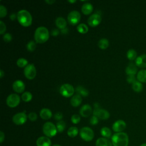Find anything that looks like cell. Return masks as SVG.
Returning <instances> with one entry per match:
<instances>
[{
    "label": "cell",
    "instance_id": "obj_31",
    "mask_svg": "<svg viewBox=\"0 0 146 146\" xmlns=\"http://www.w3.org/2000/svg\"><path fill=\"white\" fill-rule=\"evenodd\" d=\"M78 31L80 34H86L88 31V26L84 23H80L77 27Z\"/></svg>",
    "mask_w": 146,
    "mask_h": 146
},
{
    "label": "cell",
    "instance_id": "obj_16",
    "mask_svg": "<svg viewBox=\"0 0 146 146\" xmlns=\"http://www.w3.org/2000/svg\"><path fill=\"white\" fill-rule=\"evenodd\" d=\"M37 146H50L51 141L49 137L47 136L39 137L36 141Z\"/></svg>",
    "mask_w": 146,
    "mask_h": 146
},
{
    "label": "cell",
    "instance_id": "obj_6",
    "mask_svg": "<svg viewBox=\"0 0 146 146\" xmlns=\"http://www.w3.org/2000/svg\"><path fill=\"white\" fill-rule=\"evenodd\" d=\"M75 89L73 86L68 83L62 84L59 88L60 94L65 98H69L73 95Z\"/></svg>",
    "mask_w": 146,
    "mask_h": 146
},
{
    "label": "cell",
    "instance_id": "obj_48",
    "mask_svg": "<svg viewBox=\"0 0 146 146\" xmlns=\"http://www.w3.org/2000/svg\"><path fill=\"white\" fill-rule=\"evenodd\" d=\"M67 32H68V29H67V28H65V29H64L61 30V33H62V34H66L67 33Z\"/></svg>",
    "mask_w": 146,
    "mask_h": 146
},
{
    "label": "cell",
    "instance_id": "obj_50",
    "mask_svg": "<svg viewBox=\"0 0 146 146\" xmlns=\"http://www.w3.org/2000/svg\"><path fill=\"white\" fill-rule=\"evenodd\" d=\"M68 2H70V3H75V2H76V1L75 0H73V1H68Z\"/></svg>",
    "mask_w": 146,
    "mask_h": 146
},
{
    "label": "cell",
    "instance_id": "obj_37",
    "mask_svg": "<svg viewBox=\"0 0 146 146\" xmlns=\"http://www.w3.org/2000/svg\"><path fill=\"white\" fill-rule=\"evenodd\" d=\"M7 13V11L6 8L3 6L2 5H1L0 6V17L1 18H3L5 17Z\"/></svg>",
    "mask_w": 146,
    "mask_h": 146
},
{
    "label": "cell",
    "instance_id": "obj_22",
    "mask_svg": "<svg viewBox=\"0 0 146 146\" xmlns=\"http://www.w3.org/2000/svg\"><path fill=\"white\" fill-rule=\"evenodd\" d=\"M82 12L84 15H89L93 10V6L91 3H85L82 6Z\"/></svg>",
    "mask_w": 146,
    "mask_h": 146
},
{
    "label": "cell",
    "instance_id": "obj_34",
    "mask_svg": "<svg viewBox=\"0 0 146 146\" xmlns=\"http://www.w3.org/2000/svg\"><path fill=\"white\" fill-rule=\"evenodd\" d=\"M56 127L58 132H62L66 128V123L64 121L62 120L58 121L56 123Z\"/></svg>",
    "mask_w": 146,
    "mask_h": 146
},
{
    "label": "cell",
    "instance_id": "obj_29",
    "mask_svg": "<svg viewBox=\"0 0 146 146\" xmlns=\"http://www.w3.org/2000/svg\"><path fill=\"white\" fill-rule=\"evenodd\" d=\"M137 52L134 49H129L127 52V57L130 60H133L136 59Z\"/></svg>",
    "mask_w": 146,
    "mask_h": 146
},
{
    "label": "cell",
    "instance_id": "obj_5",
    "mask_svg": "<svg viewBox=\"0 0 146 146\" xmlns=\"http://www.w3.org/2000/svg\"><path fill=\"white\" fill-rule=\"evenodd\" d=\"M80 136L81 138L86 141H91L94 137L93 130L88 127H84L80 130Z\"/></svg>",
    "mask_w": 146,
    "mask_h": 146
},
{
    "label": "cell",
    "instance_id": "obj_14",
    "mask_svg": "<svg viewBox=\"0 0 146 146\" xmlns=\"http://www.w3.org/2000/svg\"><path fill=\"white\" fill-rule=\"evenodd\" d=\"M13 89L17 93H22L25 89V84L23 81L17 80L13 83Z\"/></svg>",
    "mask_w": 146,
    "mask_h": 146
},
{
    "label": "cell",
    "instance_id": "obj_41",
    "mask_svg": "<svg viewBox=\"0 0 146 146\" xmlns=\"http://www.w3.org/2000/svg\"><path fill=\"white\" fill-rule=\"evenodd\" d=\"M127 81L128 83H131V84H133L135 81H136V78L135 76L134 75H128L127 77Z\"/></svg>",
    "mask_w": 146,
    "mask_h": 146
},
{
    "label": "cell",
    "instance_id": "obj_1",
    "mask_svg": "<svg viewBox=\"0 0 146 146\" xmlns=\"http://www.w3.org/2000/svg\"><path fill=\"white\" fill-rule=\"evenodd\" d=\"M113 146H128L129 138L128 135L123 132L115 133L111 137Z\"/></svg>",
    "mask_w": 146,
    "mask_h": 146
},
{
    "label": "cell",
    "instance_id": "obj_35",
    "mask_svg": "<svg viewBox=\"0 0 146 146\" xmlns=\"http://www.w3.org/2000/svg\"><path fill=\"white\" fill-rule=\"evenodd\" d=\"M36 47V46L35 42H34V41H33V40L29 41V42L27 43V45H26V48H27V50H28L29 51H30V52L34 51L35 50Z\"/></svg>",
    "mask_w": 146,
    "mask_h": 146
},
{
    "label": "cell",
    "instance_id": "obj_19",
    "mask_svg": "<svg viewBox=\"0 0 146 146\" xmlns=\"http://www.w3.org/2000/svg\"><path fill=\"white\" fill-rule=\"evenodd\" d=\"M137 71V66L136 65L135 63H129L125 68V72L127 74V75H135L136 74Z\"/></svg>",
    "mask_w": 146,
    "mask_h": 146
},
{
    "label": "cell",
    "instance_id": "obj_28",
    "mask_svg": "<svg viewBox=\"0 0 146 146\" xmlns=\"http://www.w3.org/2000/svg\"><path fill=\"white\" fill-rule=\"evenodd\" d=\"M100 133L105 138H109L111 136V131L110 129L106 127L102 128L100 130Z\"/></svg>",
    "mask_w": 146,
    "mask_h": 146
},
{
    "label": "cell",
    "instance_id": "obj_39",
    "mask_svg": "<svg viewBox=\"0 0 146 146\" xmlns=\"http://www.w3.org/2000/svg\"><path fill=\"white\" fill-rule=\"evenodd\" d=\"M37 115L35 112H32L29 113L28 115V118L29 119V120L31 121H34L37 119Z\"/></svg>",
    "mask_w": 146,
    "mask_h": 146
},
{
    "label": "cell",
    "instance_id": "obj_26",
    "mask_svg": "<svg viewBox=\"0 0 146 146\" xmlns=\"http://www.w3.org/2000/svg\"><path fill=\"white\" fill-rule=\"evenodd\" d=\"M132 88L134 91L136 92H140L143 89V86L140 82L136 80L132 84Z\"/></svg>",
    "mask_w": 146,
    "mask_h": 146
},
{
    "label": "cell",
    "instance_id": "obj_3",
    "mask_svg": "<svg viewBox=\"0 0 146 146\" xmlns=\"http://www.w3.org/2000/svg\"><path fill=\"white\" fill-rule=\"evenodd\" d=\"M17 20L22 26L28 27L32 24L33 18L31 14L26 10H19L17 13Z\"/></svg>",
    "mask_w": 146,
    "mask_h": 146
},
{
    "label": "cell",
    "instance_id": "obj_46",
    "mask_svg": "<svg viewBox=\"0 0 146 146\" xmlns=\"http://www.w3.org/2000/svg\"><path fill=\"white\" fill-rule=\"evenodd\" d=\"M10 18L11 21H14L15 19V18H17V15H16L15 13H13L10 15Z\"/></svg>",
    "mask_w": 146,
    "mask_h": 146
},
{
    "label": "cell",
    "instance_id": "obj_17",
    "mask_svg": "<svg viewBox=\"0 0 146 146\" xmlns=\"http://www.w3.org/2000/svg\"><path fill=\"white\" fill-rule=\"evenodd\" d=\"M135 64L140 68L146 67V54H142L137 56L135 59Z\"/></svg>",
    "mask_w": 146,
    "mask_h": 146
},
{
    "label": "cell",
    "instance_id": "obj_27",
    "mask_svg": "<svg viewBox=\"0 0 146 146\" xmlns=\"http://www.w3.org/2000/svg\"><path fill=\"white\" fill-rule=\"evenodd\" d=\"M109 46V41L106 38H102L99 40L98 42V47L104 50L106 49Z\"/></svg>",
    "mask_w": 146,
    "mask_h": 146
},
{
    "label": "cell",
    "instance_id": "obj_20",
    "mask_svg": "<svg viewBox=\"0 0 146 146\" xmlns=\"http://www.w3.org/2000/svg\"><path fill=\"white\" fill-rule=\"evenodd\" d=\"M82 102V96L78 94H76L73 96L70 100V103L71 106L75 107H76L80 106Z\"/></svg>",
    "mask_w": 146,
    "mask_h": 146
},
{
    "label": "cell",
    "instance_id": "obj_38",
    "mask_svg": "<svg viewBox=\"0 0 146 146\" xmlns=\"http://www.w3.org/2000/svg\"><path fill=\"white\" fill-rule=\"evenodd\" d=\"M3 39L5 42H10L12 40V35L10 33H6L3 36Z\"/></svg>",
    "mask_w": 146,
    "mask_h": 146
},
{
    "label": "cell",
    "instance_id": "obj_23",
    "mask_svg": "<svg viewBox=\"0 0 146 146\" xmlns=\"http://www.w3.org/2000/svg\"><path fill=\"white\" fill-rule=\"evenodd\" d=\"M55 24L56 26L60 30L64 29L66 28L67 26V22L64 18L61 17H58L55 20Z\"/></svg>",
    "mask_w": 146,
    "mask_h": 146
},
{
    "label": "cell",
    "instance_id": "obj_40",
    "mask_svg": "<svg viewBox=\"0 0 146 146\" xmlns=\"http://www.w3.org/2000/svg\"><path fill=\"white\" fill-rule=\"evenodd\" d=\"M6 30V25L2 21H0V34L2 35L5 34Z\"/></svg>",
    "mask_w": 146,
    "mask_h": 146
},
{
    "label": "cell",
    "instance_id": "obj_32",
    "mask_svg": "<svg viewBox=\"0 0 146 146\" xmlns=\"http://www.w3.org/2000/svg\"><path fill=\"white\" fill-rule=\"evenodd\" d=\"M21 98L23 102H29L31 101V100L32 99L33 95L31 92H30L29 91H26L22 94V95L21 96Z\"/></svg>",
    "mask_w": 146,
    "mask_h": 146
},
{
    "label": "cell",
    "instance_id": "obj_51",
    "mask_svg": "<svg viewBox=\"0 0 146 146\" xmlns=\"http://www.w3.org/2000/svg\"><path fill=\"white\" fill-rule=\"evenodd\" d=\"M140 146H146V143H144L141 144Z\"/></svg>",
    "mask_w": 146,
    "mask_h": 146
},
{
    "label": "cell",
    "instance_id": "obj_13",
    "mask_svg": "<svg viewBox=\"0 0 146 146\" xmlns=\"http://www.w3.org/2000/svg\"><path fill=\"white\" fill-rule=\"evenodd\" d=\"M126 127V123L123 120H118L114 122L112 125V129L116 133L121 132L125 129Z\"/></svg>",
    "mask_w": 146,
    "mask_h": 146
},
{
    "label": "cell",
    "instance_id": "obj_30",
    "mask_svg": "<svg viewBox=\"0 0 146 146\" xmlns=\"http://www.w3.org/2000/svg\"><path fill=\"white\" fill-rule=\"evenodd\" d=\"M78 133V129L76 127H71L67 131V135L71 137H75Z\"/></svg>",
    "mask_w": 146,
    "mask_h": 146
},
{
    "label": "cell",
    "instance_id": "obj_12",
    "mask_svg": "<svg viewBox=\"0 0 146 146\" xmlns=\"http://www.w3.org/2000/svg\"><path fill=\"white\" fill-rule=\"evenodd\" d=\"M102 21L101 16L98 14H92L88 19L87 23L91 27H95L99 25Z\"/></svg>",
    "mask_w": 146,
    "mask_h": 146
},
{
    "label": "cell",
    "instance_id": "obj_36",
    "mask_svg": "<svg viewBox=\"0 0 146 146\" xmlns=\"http://www.w3.org/2000/svg\"><path fill=\"white\" fill-rule=\"evenodd\" d=\"M71 122L75 124L79 123L80 121V117L78 114H74L71 117Z\"/></svg>",
    "mask_w": 146,
    "mask_h": 146
},
{
    "label": "cell",
    "instance_id": "obj_10",
    "mask_svg": "<svg viewBox=\"0 0 146 146\" xmlns=\"http://www.w3.org/2000/svg\"><path fill=\"white\" fill-rule=\"evenodd\" d=\"M93 115L96 116L98 119L101 120H107L110 117V113L106 110L98 107H94Z\"/></svg>",
    "mask_w": 146,
    "mask_h": 146
},
{
    "label": "cell",
    "instance_id": "obj_42",
    "mask_svg": "<svg viewBox=\"0 0 146 146\" xmlns=\"http://www.w3.org/2000/svg\"><path fill=\"white\" fill-rule=\"evenodd\" d=\"M99 122V120H98V118L96 116H94L93 115L90 120V123L91 124V125H96Z\"/></svg>",
    "mask_w": 146,
    "mask_h": 146
},
{
    "label": "cell",
    "instance_id": "obj_21",
    "mask_svg": "<svg viewBox=\"0 0 146 146\" xmlns=\"http://www.w3.org/2000/svg\"><path fill=\"white\" fill-rule=\"evenodd\" d=\"M95 145L96 146H112V143L105 137L98 138L96 141Z\"/></svg>",
    "mask_w": 146,
    "mask_h": 146
},
{
    "label": "cell",
    "instance_id": "obj_43",
    "mask_svg": "<svg viewBox=\"0 0 146 146\" xmlns=\"http://www.w3.org/2000/svg\"><path fill=\"white\" fill-rule=\"evenodd\" d=\"M54 117L55 120H58V121H60L61 119L63 118V114H62V113H61L60 112H58L55 113Z\"/></svg>",
    "mask_w": 146,
    "mask_h": 146
},
{
    "label": "cell",
    "instance_id": "obj_52",
    "mask_svg": "<svg viewBox=\"0 0 146 146\" xmlns=\"http://www.w3.org/2000/svg\"><path fill=\"white\" fill-rule=\"evenodd\" d=\"M53 146H61V145L59 144H54Z\"/></svg>",
    "mask_w": 146,
    "mask_h": 146
},
{
    "label": "cell",
    "instance_id": "obj_24",
    "mask_svg": "<svg viewBox=\"0 0 146 146\" xmlns=\"http://www.w3.org/2000/svg\"><path fill=\"white\" fill-rule=\"evenodd\" d=\"M75 91L76 92V93L78 95L84 96V97L88 96V95L89 94L88 91L87 89H86L85 88H84L83 86H77L76 88H75Z\"/></svg>",
    "mask_w": 146,
    "mask_h": 146
},
{
    "label": "cell",
    "instance_id": "obj_9",
    "mask_svg": "<svg viewBox=\"0 0 146 146\" xmlns=\"http://www.w3.org/2000/svg\"><path fill=\"white\" fill-rule=\"evenodd\" d=\"M81 15L79 11L76 10L71 11L67 16V20L68 23L71 25H75L78 24L80 21Z\"/></svg>",
    "mask_w": 146,
    "mask_h": 146
},
{
    "label": "cell",
    "instance_id": "obj_33",
    "mask_svg": "<svg viewBox=\"0 0 146 146\" xmlns=\"http://www.w3.org/2000/svg\"><path fill=\"white\" fill-rule=\"evenodd\" d=\"M28 64V61L25 58H20L17 60V65L20 68L26 67Z\"/></svg>",
    "mask_w": 146,
    "mask_h": 146
},
{
    "label": "cell",
    "instance_id": "obj_15",
    "mask_svg": "<svg viewBox=\"0 0 146 146\" xmlns=\"http://www.w3.org/2000/svg\"><path fill=\"white\" fill-rule=\"evenodd\" d=\"M92 107L90 104H84L80 109L79 112L81 116L84 117H88L92 113Z\"/></svg>",
    "mask_w": 146,
    "mask_h": 146
},
{
    "label": "cell",
    "instance_id": "obj_18",
    "mask_svg": "<svg viewBox=\"0 0 146 146\" xmlns=\"http://www.w3.org/2000/svg\"><path fill=\"white\" fill-rule=\"evenodd\" d=\"M51 111L47 108H42L39 112L40 117L43 120H48L52 117Z\"/></svg>",
    "mask_w": 146,
    "mask_h": 146
},
{
    "label": "cell",
    "instance_id": "obj_49",
    "mask_svg": "<svg viewBox=\"0 0 146 146\" xmlns=\"http://www.w3.org/2000/svg\"><path fill=\"white\" fill-rule=\"evenodd\" d=\"M4 75H5V73H4L3 71L1 69V70H0V77H1V78H2L3 76H4Z\"/></svg>",
    "mask_w": 146,
    "mask_h": 146
},
{
    "label": "cell",
    "instance_id": "obj_47",
    "mask_svg": "<svg viewBox=\"0 0 146 146\" xmlns=\"http://www.w3.org/2000/svg\"><path fill=\"white\" fill-rule=\"evenodd\" d=\"M47 3H48V5H52V3H54L55 2V1H54V0H47V1H45Z\"/></svg>",
    "mask_w": 146,
    "mask_h": 146
},
{
    "label": "cell",
    "instance_id": "obj_11",
    "mask_svg": "<svg viewBox=\"0 0 146 146\" xmlns=\"http://www.w3.org/2000/svg\"><path fill=\"white\" fill-rule=\"evenodd\" d=\"M27 115L25 112H19L14 115L12 118L13 122L16 125H22L25 124L27 120Z\"/></svg>",
    "mask_w": 146,
    "mask_h": 146
},
{
    "label": "cell",
    "instance_id": "obj_25",
    "mask_svg": "<svg viewBox=\"0 0 146 146\" xmlns=\"http://www.w3.org/2000/svg\"><path fill=\"white\" fill-rule=\"evenodd\" d=\"M137 79L141 83H146V70L143 69L137 72Z\"/></svg>",
    "mask_w": 146,
    "mask_h": 146
},
{
    "label": "cell",
    "instance_id": "obj_8",
    "mask_svg": "<svg viewBox=\"0 0 146 146\" xmlns=\"http://www.w3.org/2000/svg\"><path fill=\"white\" fill-rule=\"evenodd\" d=\"M24 75L25 77L29 79L32 80L34 79L36 75V70L35 66L33 64H29L24 68Z\"/></svg>",
    "mask_w": 146,
    "mask_h": 146
},
{
    "label": "cell",
    "instance_id": "obj_4",
    "mask_svg": "<svg viewBox=\"0 0 146 146\" xmlns=\"http://www.w3.org/2000/svg\"><path fill=\"white\" fill-rule=\"evenodd\" d=\"M43 132L48 137H52L56 135L58 131L56 127L51 122L47 121L43 125Z\"/></svg>",
    "mask_w": 146,
    "mask_h": 146
},
{
    "label": "cell",
    "instance_id": "obj_44",
    "mask_svg": "<svg viewBox=\"0 0 146 146\" xmlns=\"http://www.w3.org/2000/svg\"><path fill=\"white\" fill-rule=\"evenodd\" d=\"M51 35H52V36H57L58 34H59V30H58V29H53L52 31H51Z\"/></svg>",
    "mask_w": 146,
    "mask_h": 146
},
{
    "label": "cell",
    "instance_id": "obj_2",
    "mask_svg": "<svg viewBox=\"0 0 146 146\" xmlns=\"http://www.w3.org/2000/svg\"><path fill=\"white\" fill-rule=\"evenodd\" d=\"M49 31L44 26H39L35 31L34 39L38 43H43L49 38Z\"/></svg>",
    "mask_w": 146,
    "mask_h": 146
},
{
    "label": "cell",
    "instance_id": "obj_7",
    "mask_svg": "<svg viewBox=\"0 0 146 146\" xmlns=\"http://www.w3.org/2000/svg\"><path fill=\"white\" fill-rule=\"evenodd\" d=\"M21 98L17 94L9 95L6 99V104L10 108H14L18 106L20 103Z\"/></svg>",
    "mask_w": 146,
    "mask_h": 146
},
{
    "label": "cell",
    "instance_id": "obj_45",
    "mask_svg": "<svg viewBox=\"0 0 146 146\" xmlns=\"http://www.w3.org/2000/svg\"><path fill=\"white\" fill-rule=\"evenodd\" d=\"M5 139V134L2 131L0 132V142L1 143H2Z\"/></svg>",
    "mask_w": 146,
    "mask_h": 146
}]
</instances>
